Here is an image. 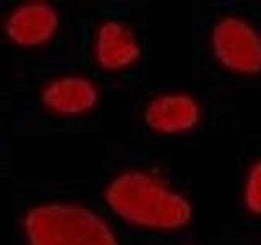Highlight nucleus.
<instances>
[{"mask_svg": "<svg viewBox=\"0 0 261 245\" xmlns=\"http://www.w3.org/2000/svg\"><path fill=\"white\" fill-rule=\"evenodd\" d=\"M103 196L114 217L139 231L179 232L194 216L190 196L155 168L130 167L118 172L106 183Z\"/></svg>", "mask_w": 261, "mask_h": 245, "instance_id": "nucleus-1", "label": "nucleus"}, {"mask_svg": "<svg viewBox=\"0 0 261 245\" xmlns=\"http://www.w3.org/2000/svg\"><path fill=\"white\" fill-rule=\"evenodd\" d=\"M27 245H121L116 229L100 211L75 201H47L23 217Z\"/></svg>", "mask_w": 261, "mask_h": 245, "instance_id": "nucleus-2", "label": "nucleus"}, {"mask_svg": "<svg viewBox=\"0 0 261 245\" xmlns=\"http://www.w3.org/2000/svg\"><path fill=\"white\" fill-rule=\"evenodd\" d=\"M212 61L237 77L261 76V28L243 15L227 13L212 23L207 36Z\"/></svg>", "mask_w": 261, "mask_h": 245, "instance_id": "nucleus-3", "label": "nucleus"}, {"mask_svg": "<svg viewBox=\"0 0 261 245\" xmlns=\"http://www.w3.org/2000/svg\"><path fill=\"white\" fill-rule=\"evenodd\" d=\"M142 119L150 133L162 137L191 134L204 119V106L186 90H163L145 102Z\"/></svg>", "mask_w": 261, "mask_h": 245, "instance_id": "nucleus-4", "label": "nucleus"}, {"mask_svg": "<svg viewBox=\"0 0 261 245\" xmlns=\"http://www.w3.org/2000/svg\"><path fill=\"white\" fill-rule=\"evenodd\" d=\"M142 44L136 30L124 20L106 18L92 36V57L101 70L121 74L141 61Z\"/></svg>", "mask_w": 261, "mask_h": 245, "instance_id": "nucleus-5", "label": "nucleus"}, {"mask_svg": "<svg viewBox=\"0 0 261 245\" xmlns=\"http://www.w3.org/2000/svg\"><path fill=\"white\" fill-rule=\"evenodd\" d=\"M61 28L57 8L44 0H28L13 7L4 20V31L10 43L35 49L49 44Z\"/></svg>", "mask_w": 261, "mask_h": 245, "instance_id": "nucleus-6", "label": "nucleus"}, {"mask_svg": "<svg viewBox=\"0 0 261 245\" xmlns=\"http://www.w3.org/2000/svg\"><path fill=\"white\" fill-rule=\"evenodd\" d=\"M100 87L84 74H62L47 80L41 90L44 108L61 118H80L95 111L100 103Z\"/></svg>", "mask_w": 261, "mask_h": 245, "instance_id": "nucleus-7", "label": "nucleus"}, {"mask_svg": "<svg viewBox=\"0 0 261 245\" xmlns=\"http://www.w3.org/2000/svg\"><path fill=\"white\" fill-rule=\"evenodd\" d=\"M242 204L250 216L261 219V157L250 162L242 180Z\"/></svg>", "mask_w": 261, "mask_h": 245, "instance_id": "nucleus-8", "label": "nucleus"}, {"mask_svg": "<svg viewBox=\"0 0 261 245\" xmlns=\"http://www.w3.org/2000/svg\"><path fill=\"white\" fill-rule=\"evenodd\" d=\"M181 245H194V243H181Z\"/></svg>", "mask_w": 261, "mask_h": 245, "instance_id": "nucleus-9", "label": "nucleus"}]
</instances>
